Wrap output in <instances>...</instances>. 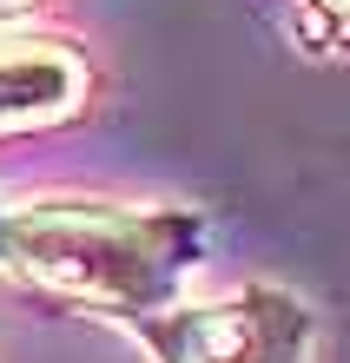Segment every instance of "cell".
I'll list each match as a JSON object with an SVG mask.
<instances>
[{"label":"cell","instance_id":"7a4b0ae2","mask_svg":"<svg viewBox=\"0 0 350 363\" xmlns=\"http://www.w3.org/2000/svg\"><path fill=\"white\" fill-rule=\"evenodd\" d=\"M152 363H311L317 311L271 277H245L225 297H185L133 330Z\"/></svg>","mask_w":350,"mask_h":363},{"label":"cell","instance_id":"5b68a950","mask_svg":"<svg viewBox=\"0 0 350 363\" xmlns=\"http://www.w3.org/2000/svg\"><path fill=\"white\" fill-rule=\"evenodd\" d=\"M40 7H47V0H0V27H27Z\"/></svg>","mask_w":350,"mask_h":363},{"label":"cell","instance_id":"6da1fadb","mask_svg":"<svg viewBox=\"0 0 350 363\" xmlns=\"http://www.w3.org/2000/svg\"><path fill=\"white\" fill-rule=\"evenodd\" d=\"M212 251L199 205H126L99 191H0V284L133 337L185 304Z\"/></svg>","mask_w":350,"mask_h":363},{"label":"cell","instance_id":"277c9868","mask_svg":"<svg viewBox=\"0 0 350 363\" xmlns=\"http://www.w3.org/2000/svg\"><path fill=\"white\" fill-rule=\"evenodd\" d=\"M304 13V33L331 53H350V0H297Z\"/></svg>","mask_w":350,"mask_h":363},{"label":"cell","instance_id":"3957f363","mask_svg":"<svg viewBox=\"0 0 350 363\" xmlns=\"http://www.w3.org/2000/svg\"><path fill=\"white\" fill-rule=\"evenodd\" d=\"M99 106V60L67 27H0V145L67 133Z\"/></svg>","mask_w":350,"mask_h":363}]
</instances>
